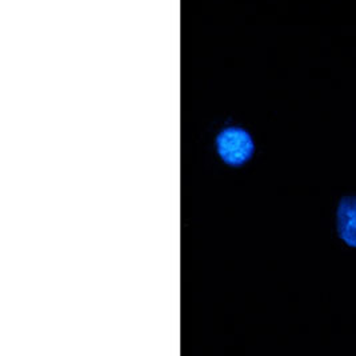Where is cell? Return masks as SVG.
<instances>
[{
  "mask_svg": "<svg viewBox=\"0 0 356 356\" xmlns=\"http://www.w3.org/2000/svg\"><path fill=\"white\" fill-rule=\"evenodd\" d=\"M216 147L220 158L232 165L247 162L254 154V143L248 132L242 129H227L216 138Z\"/></svg>",
  "mask_w": 356,
  "mask_h": 356,
  "instance_id": "1",
  "label": "cell"
},
{
  "mask_svg": "<svg viewBox=\"0 0 356 356\" xmlns=\"http://www.w3.org/2000/svg\"><path fill=\"white\" fill-rule=\"evenodd\" d=\"M338 232L344 243L356 248V197L348 196L340 200Z\"/></svg>",
  "mask_w": 356,
  "mask_h": 356,
  "instance_id": "2",
  "label": "cell"
}]
</instances>
